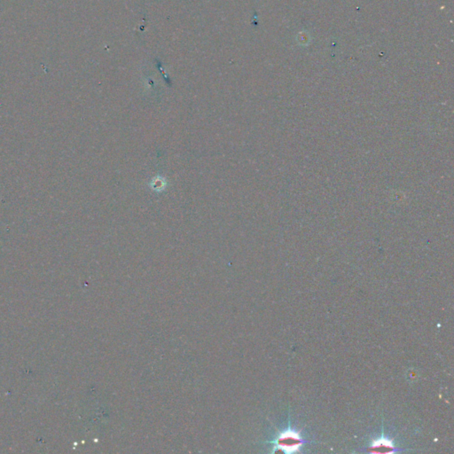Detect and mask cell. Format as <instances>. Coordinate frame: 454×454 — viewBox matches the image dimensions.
Listing matches in <instances>:
<instances>
[{
	"instance_id": "2",
	"label": "cell",
	"mask_w": 454,
	"mask_h": 454,
	"mask_svg": "<svg viewBox=\"0 0 454 454\" xmlns=\"http://www.w3.org/2000/svg\"><path fill=\"white\" fill-rule=\"evenodd\" d=\"M394 451H395V445H394L393 442L389 438L385 437L384 435L376 440L373 441L370 445L371 453L385 454V453H393Z\"/></svg>"
},
{
	"instance_id": "1",
	"label": "cell",
	"mask_w": 454,
	"mask_h": 454,
	"mask_svg": "<svg viewBox=\"0 0 454 454\" xmlns=\"http://www.w3.org/2000/svg\"><path fill=\"white\" fill-rule=\"evenodd\" d=\"M304 443L305 441L301 437L299 433L289 429L282 432L281 435L278 436L275 441V448L281 450L284 453L293 454L295 452H299L300 448Z\"/></svg>"
}]
</instances>
